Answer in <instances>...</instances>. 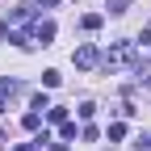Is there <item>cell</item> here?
Listing matches in <instances>:
<instances>
[{
  "label": "cell",
  "instance_id": "15",
  "mask_svg": "<svg viewBox=\"0 0 151 151\" xmlns=\"http://www.w3.org/2000/svg\"><path fill=\"white\" fill-rule=\"evenodd\" d=\"M0 113H4V97H0Z\"/></svg>",
  "mask_w": 151,
  "mask_h": 151
},
{
  "label": "cell",
  "instance_id": "16",
  "mask_svg": "<svg viewBox=\"0 0 151 151\" xmlns=\"http://www.w3.org/2000/svg\"><path fill=\"white\" fill-rule=\"evenodd\" d=\"M147 147H151V139H147Z\"/></svg>",
  "mask_w": 151,
  "mask_h": 151
},
{
  "label": "cell",
  "instance_id": "6",
  "mask_svg": "<svg viewBox=\"0 0 151 151\" xmlns=\"http://www.w3.org/2000/svg\"><path fill=\"white\" fill-rule=\"evenodd\" d=\"M21 126H25V130H38V126H42V113H25Z\"/></svg>",
  "mask_w": 151,
  "mask_h": 151
},
{
  "label": "cell",
  "instance_id": "8",
  "mask_svg": "<svg viewBox=\"0 0 151 151\" xmlns=\"http://www.w3.org/2000/svg\"><path fill=\"white\" fill-rule=\"evenodd\" d=\"M46 118H50V122H67V109H59V105H50V109H46Z\"/></svg>",
  "mask_w": 151,
  "mask_h": 151
},
{
  "label": "cell",
  "instance_id": "5",
  "mask_svg": "<svg viewBox=\"0 0 151 151\" xmlns=\"http://www.w3.org/2000/svg\"><path fill=\"white\" fill-rule=\"evenodd\" d=\"M29 17H34V4H17L13 9V21H29Z\"/></svg>",
  "mask_w": 151,
  "mask_h": 151
},
{
  "label": "cell",
  "instance_id": "2",
  "mask_svg": "<svg viewBox=\"0 0 151 151\" xmlns=\"http://www.w3.org/2000/svg\"><path fill=\"white\" fill-rule=\"evenodd\" d=\"M97 63H101V50L92 46V42H84L80 50H76V67H84V71H88V67H97Z\"/></svg>",
  "mask_w": 151,
  "mask_h": 151
},
{
  "label": "cell",
  "instance_id": "7",
  "mask_svg": "<svg viewBox=\"0 0 151 151\" xmlns=\"http://www.w3.org/2000/svg\"><path fill=\"white\" fill-rule=\"evenodd\" d=\"M59 80H63L59 71H42V84H46V88H59Z\"/></svg>",
  "mask_w": 151,
  "mask_h": 151
},
{
  "label": "cell",
  "instance_id": "12",
  "mask_svg": "<svg viewBox=\"0 0 151 151\" xmlns=\"http://www.w3.org/2000/svg\"><path fill=\"white\" fill-rule=\"evenodd\" d=\"M46 151H67V143H50V147H46Z\"/></svg>",
  "mask_w": 151,
  "mask_h": 151
},
{
  "label": "cell",
  "instance_id": "4",
  "mask_svg": "<svg viewBox=\"0 0 151 151\" xmlns=\"http://www.w3.org/2000/svg\"><path fill=\"white\" fill-rule=\"evenodd\" d=\"M101 21H105L101 13H84V17H80V25H84V29H101Z\"/></svg>",
  "mask_w": 151,
  "mask_h": 151
},
{
  "label": "cell",
  "instance_id": "9",
  "mask_svg": "<svg viewBox=\"0 0 151 151\" xmlns=\"http://www.w3.org/2000/svg\"><path fill=\"white\" fill-rule=\"evenodd\" d=\"M109 139H113V143H122V139H126V126H122V122H113V126H109Z\"/></svg>",
  "mask_w": 151,
  "mask_h": 151
},
{
  "label": "cell",
  "instance_id": "14",
  "mask_svg": "<svg viewBox=\"0 0 151 151\" xmlns=\"http://www.w3.org/2000/svg\"><path fill=\"white\" fill-rule=\"evenodd\" d=\"M17 151H34V147H25V143H21V147H17Z\"/></svg>",
  "mask_w": 151,
  "mask_h": 151
},
{
  "label": "cell",
  "instance_id": "13",
  "mask_svg": "<svg viewBox=\"0 0 151 151\" xmlns=\"http://www.w3.org/2000/svg\"><path fill=\"white\" fill-rule=\"evenodd\" d=\"M42 4H50V9H55V4H59V0H42Z\"/></svg>",
  "mask_w": 151,
  "mask_h": 151
},
{
  "label": "cell",
  "instance_id": "3",
  "mask_svg": "<svg viewBox=\"0 0 151 151\" xmlns=\"http://www.w3.org/2000/svg\"><path fill=\"white\" fill-rule=\"evenodd\" d=\"M50 38H55V21H38V25H34V42H42V46H46Z\"/></svg>",
  "mask_w": 151,
  "mask_h": 151
},
{
  "label": "cell",
  "instance_id": "1",
  "mask_svg": "<svg viewBox=\"0 0 151 151\" xmlns=\"http://www.w3.org/2000/svg\"><path fill=\"white\" fill-rule=\"evenodd\" d=\"M126 63H134V42H118L105 55V67H126Z\"/></svg>",
  "mask_w": 151,
  "mask_h": 151
},
{
  "label": "cell",
  "instance_id": "11",
  "mask_svg": "<svg viewBox=\"0 0 151 151\" xmlns=\"http://www.w3.org/2000/svg\"><path fill=\"white\" fill-rule=\"evenodd\" d=\"M13 92V80H0V97H9Z\"/></svg>",
  "mask_w": 151,
  "mask_h": 151
},
{
  "label": "cell",
  "instance_id": "10",
  "mask_svg": "<svg viewBox=\"0 0 151 151\" xmlns=\"http://www.w3.org/2000/svg\"><path fill=\"white\" fill-rule=\"evenodd\" d=\"M59 134L63 139H76V122H59Z\"/></svg>",
  "mask_w": 151,
  "mask_h": 151
}]
</instances>
